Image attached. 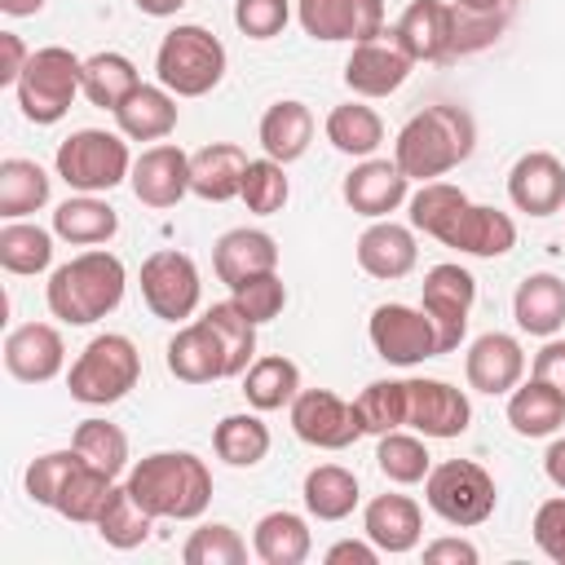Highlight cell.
Returning <instances> with one entry per match:
<instances>
[{
    "label": "cell",
    "mask_w": 565,
    "mask_h": 565,
    "mask_svg": "<svg viewBox=\"0 0 565 565\" xmlns=\"http://www.w3.org/2000/svg\"><path fill=\"white\" fill-rule=\"evenodd\" d=\"M79 84H84V97H88L93 106L115 110V106L141 84V75H137V66H132V57L106 49V53L84 57V75H79Z\"/></svg>",
    "instance_id": "obj_37"
},
{
    "label": "cell",
    "mask_w": 565,
    "mask_h": 565,
    "mask_svg": "<svg viewBox=\"0 0 565 565\" xmlns=\"http://www.w3.org/2000/svg\"><path fill=\"white\" fill-rule=\"evenodd\" d=\"M212 269H216V278L234 291L238 282L278 269V243H274V234H265V230H247V225H243V230H225V234L216 238V247H212Z\"/></svg>",
    "instance_id": "obj_24"
},
{
    "label": "cell",
    "mask_w": 565,
    "mask_h": 565,
    "mask_svg": "<svg viewBox=\"0 0 565 565\" xmlns=\"http://www.w3.org/2000/svg\"><path fill=\"white\" fill-rule=\"evenodd\" d=\"M168 371L181 380V384H212V380H230L225 371V353H221V340L216 331L199 318V322H185L172 340H168Z\"/></svg>",
    "instance_id": "obj_26"
},
{
    "label": "cell",
    "mask_w": 565,
    "mask_h": 565,
    "mask_svg": "<svg viewBox=\"0 0 565 565\" xmlns=\"http://www.w3.org/2000/svg\"><path fill=\"white\" fill-rule=\"evenodd\" d=\"M503 22L494 18H472L459 4L446 0H411L406 13L393 26V40L411 53V62H446L455 53L468 49L463 35H477V44H486Z\"/></svg>",
    "instance_id": "obj_4"
},
{
    "label": "cell",
    "mask_w": 565,
    "mask_h": 565,
    "mask_svg": "<svg viewBox=\"0 0 565 565\" xmlns=\"http://www.w3.org/2000/svg\"><path fill=\"white\" fill-rule=\"evenodd\" d=\"M110 115L128 141H163L177 128V93L163 84H137Z\"/></svg>",
    "instance_id": "obj_27"
},
{
    "label": "cell",
    "mask_w": 565,
    "mask_h": 565,
    "mask_svg": "<svg viewBox=\"0 0 565 565\" xmlns=\"http://www.w3.org/2000/svg\"><path fill=\"white\" fill-rule=\"evenodd\" d=\"M71 446L84 455V463L102 468L106 477H119L128 468V437L110 419H84V424H75Z\"/></svg>",
    "instance_id": "obj_45"
},
{
    "label": "cell",
    "mask_w": 565,
    "mask_h": 565,
    "mask_svg": "<svg viewBox=\"0 0 565 565\" xmlns=\"http://www.w3.org/2000/svg\"><path fill=\"white\" fill-rule=\"evenodd\" d=\"M322 128H327V141L340 154H353V159H371L380 150V141H384V119L371 106H362V102L335 106Z\"/></svg>",
    "instance_id": "obj_38"
},
{
    "label": "cell",
    "mask_w": 565,
    "mask_h": 565,
    "mask_svg": "<svg viewBox=\"0 0 565 565\" xmlns=\"http://www.w3.org/2000/svg\"><path fill=\"white\" fill-rule=\"evenodd\" d=\"M181 561H185V565H243V561H247V543L238 539L234 525L212 521V525H199V530L185 539Z\"/></svg>",
    "instance_id": "obj_49"
},
{
    "label": "cell",
    "mask_w": 565,
    "mask_h": 565,
    "mask_svg": "<svg viewBox=\"0 0 565 565\" xmlns=\"http://www.w3.org/2000/svg\"><path fill=\"white\" fill-rule=\"evenodd\" d=\"M362 530L366 539L388 552V556H402L411 547H419V534H424V512L411 494H375L362 512Z\"/></svg>",
    "instance_id": "obj_25"
},
{
    "label": "cell",
    "mask_w": 565,
    "mask_h": 565,
    "mask_svg": "<svg viewBox=\"0 0 565 565\" xmlns=\"http://www.w3.org/2000/svg\"><path fill=\"white\" fill-rule=\"evenodd\" d=\"M296 18L313 40H375L384 35V0H296Z\"/></svg>",
    "instance_id": "obj_14"
},
{
    "label": "cell",
    "mask_w": 565,
    "mask_h": 565,
    "mask_svg": "<svg viewBox=\"0 0 565 565\" xmlns=\"http://www.w3.org/2000/svg\"><path fill=\"white\" fill-rule=\"evenodd\" d=\"M57 177L79 190V194H102L115 190L119 181H128L132 172V154H128V137L124 132H106V128H75L57 154H53Z\"/></svg>",
    "instance_id": "obj_7"
},
{
    "label": "cell",
    "mask_w": 565,
    "mask_h": 565,
    "mask_svg": "<svg viewBox=\"0 0 565 565\" xmlns=\"http://www.w3.org/2000/svg\"><path fill=\"white\" fill-rule=\"evenodd\" d=\"M137 380H141L137 344L119 331H106L79 349V358L71 362V375H66V388L84 406H110V402L128 397L137 388Z\"/></svg>",
    "instance_id": "obj_6"
},
{
    "label": "cell",
    "mask_w": 565,
    "mask_h": 565,
    "mask_svg": "<svg viewBox=\"0 0 565 565\" xmlns=\"http://www.w3.org/2000/svg\"><path fill=\"white\" fill-rule=\"evenodd\" d=\"M287 163H278V159H247V172H243V190H238V199L247 203V212H256V216H274V212H282L287 207V199H291V181H287V172H282Z\"/></svg>",
    "instance_id": "obj_46"
},
{
    "label": "cell",
    "mask_w": 565,
    "mask_h": 565,
    "mask_svg": "<svg viewBox=\"0 0 565 565\" xmlns=\"http://www.w3.org/2000/svg\"><path fill=\"white\" fill-rule=\"evenodd\" d=\"M40 9H44V0H0V13H9V18H31Z\"/></svg>",
    "instance_id": "obj_61"
},
{
    "label": "cell",
    "mask_w": 565,
    "mask_h": 565,
    "mask_svg": "<svg viewBox=\"0 0 565 565\" xmlns=\"http://www.w3.org/2000/svg\"><path fill=\"white\" fill-rule=\"evenodd\" d=\"M0 265L9 274H44L53 265V230L31 221H4L0 225Z\"/></svg>",
    "instance_id": "obj_40"
},
{
    "label": "cell",
    "mask_w": 565,
    "mask_h": 565,
    "mask_svg": "<svg viewBox=\"0 0 565 565\" xmlns=\"http://www.w3.org/2000/svg\"><path fill=\"white\" fill-rule=\"evenodd\" d=\"M84 463V455L71 446V450H49V455H35L31 463H26V494L35 499V503H44V508H57V494H62V486L71 481V472Z\"/></svg>",
    "instance_id": "obj_50"
},
{
    "label": "cell",
    "mask_w": 565,
    "mask_h": 565,
    "mask_svg": "<svg viewBox=\"0 0 565 565\" xmlns=\"http://www.w3.org/2000/svg\"><path fill=\"white\" fill-rule=\"evenodd\" d=\"M203 322H207V327L216 331V340H221L230 380L243 375V371L256 362V322H252L234 300H216V305L203 313Z\"/></svg>",
    "instance_id": "obj_41"
},
{
    "label": "cell",
    "mask_w": 565,
    "mask_h": 565,
    "mask_svg": "<svg viewBox=\"0 0 565 565\" xmlns=\"http://www.w3.org/2000/svg\"><path fill=\"white\" fill-rule=\"evenodd\" d=\"M256 137H260V150H265L269 159L296 163V159L309 150V141H313V110H309L305 102H296V97H282V102H274V106L260 115Z\"/></svg>",
    "instance_id": "obj_30"
},
{
    "label": "cell",
    "mask_w": 565,
    "mask_h": 565,
    "mask_svg": "<svg viewBox=\"0 0 565 565\" xmlns=\"http://www.w3.org/2000/svg\"><path fill=\"white\" fill-rule=\"evenodd\" d=\"M212 450L230 468H256L269 455V428L260 415H225L212 428Z\"/></svg>",
    "instance_id": "obj_42"
},
{
    "label": "cell",
    "mask_w": 565,
    "mask_h": 565,
    "mask_svg": "<svg viewBox=\"0 0 565 565\" xmlns=\"http://www.w3.org/2000/svg\"><path fill=\"white\" fill-rule=\"evenodd\" d=\"M252 552H256L265 565H300V561H309V552H313V534H309L305 516L278 508V512H265V516L256 521Z\"/></svg>",
    "instance_id": "obj_32"
},
{
    "label": "cell",
    "mask_w": 565,
    "mask_h": 565,
    "mask_svg": "<svg viewBox=\"0 0 565 565\" xmlns=\"http://www.w3.org/2000/svg\"><path fill=\"white\" fill-rule=\"evenodd\" d=\"M344 203L358 212V216H371V221H384L388 212H397L406 199H411V177L393 163V159H362L344 185H340Z\"/></svg>",
    "instance_id": "obj_21"
},
{
    "label": "cell",
    "mask_w": 565,
    "mask_h": 565,
    "mask_svg": "<svg viewBox=\"0 0 565 565\" xmlns=\"http://www.w3.org/2000/svg\"><path fill=\"white\" fill-rule=\"evenodd\" d=\"M26 62H31V53H26L22 35L0 31V84H18L22 71H26Z\"/></svg>",
    "instance_id": "obj_55"
},
{
    "label": "cell",
    "mask_w": 565,
    "mask_h": 565,
    "mask_svg": "<svg viewBox=\"0 0 565 565\" xmlns=\"http://www.w3.org/2000/svg\"><path fill=\"white\" fill-rule=\"evenodd\" d=\"M4 366L22 384H49L66 366L62 331L49 322H22L4 335Z\"/></svg>",
    "instance_id": "obj_22"
},
{
    "label": "cell",
    "mask_w": 565,
    "mask_h": 565,
    "mask_svg": "<svg viewBox=\"0 0 565 565\" xmlns=\"http://www.w3.org/2000/svg\"><path fill=\"white\" fill-rule=\"evenodd\" d=\"M124 486L137 494V503L150 516L163 521H194L212 503V472L190 450H154L137 459Z\"/></svg>",
    "instance_id": "obj_3"
},
{
    "label": "cell",
    "mask_w": 565,
    "mask_h": 565,
    "mask_svg": "<svg viewBox=\"0 0 565 565\" xmlns=\"http://www.w3.org/2000/svg\"><path fill=\"white\" fill-rule=\"evenodd\" d=\"M327 561H331V565H349V561H353V565H375V561H380V547H375L371 539H366V543L344 539V543H331V547H327Z\"/></svg>",
    "instance_id": "obj_57"
},
{
    "label": "cell",
    "mask_w": 565,
    "mask_h": 565,
    "mask_svg": "<svg viewBox=\"0 0 565 565\" xmlns=\"http://www.w3.org/2000/svg\"><path fill=\"white\" fill-rule=\"evenodd\" d=\"M472 424L468 393L446 380H406V428L419 437H463Z\"/></svg>",
    "instance_id": "obj_15"
},
{
    "label": "cell",
    "mask_w": 565,
    "mask_h": 565,
    "mask_svg": "<svg viewBox=\"0 0 565 565\" xmlns=\"http://www.w3.org/2000/svg\"><path fill=\"white\" fill-rule=\"evenodd\" d=\"M132 4H137L141 13H150V18H172L185 0H132Z\"/></svg>",
    "instance_id": "obj_60"
},
{
    "label": "cell",
    "mask_w": 565,
    "mask_h": 565,
    "mask_svg": "<svg viewBox=\"0 0 565 565\" xmlns=\"http://www.w3.org/2000/svg\"><path fill=\"white\" fill-rule=\"evenodd\" d=\"M300 393V366L282 353H265L243 371V397L252 411H282Z\"/></svg>",
    "instance_id": "obj_34"
},
{
    "label": "cell",
    "mask_w": 565,
    "mask_h": 565,
    "mask_svg": "<svg viewBox=\"0 0 565 565\" xmlns=\"http://www.w3.org/2000/svg\"><path fill=\"white\" fill-rule=\"evenodd\" d=\"M53 194V177L35 163V159H4L0 163V216L4 221H22L31 212H40Z\"/></svg>",
    "instance_id": "obj_36"
},
{
    "label": "cell",
    "mask_w": 565,
    "mask_h": 565,
    "mask_svg": "<svg viewBox=\"0 0 565 565\" xmlns=\"http://www.w3.org/2000/svg\"><path fill=\"white\" fill-rule=\"evenodd\" d=\"M463 203H468V194H463L459 185H450V181H424V185L411 194V230L437 238Z\"/></svg>",
    "instance_id": "obj_48"
},
{
    "label": "cell",
    "mask_w": 565,
    "mask_h": 565,
    "mask_svg": "<svg viewBox=\"0 0 565 565\" xmlns=\"http://www.w3.org/2000/svg\"><path fill=\"white\" fill-rule=\"evenodd\" d=\"M110 490H115V477H106V472L93 468V463H79V468L71 472V481L62 486L53 512H62V516L75 521V525H97V516H102Z\"/></svg>",
    "instance_id": "obj_43"
},
{
    "label": "cell",
    "mask_w": 565,
    "mask_h": 565,
    "mask_svg": "<svg viewBox=\"0 0 565 565\" xmlns=\"http://www.w3.org/2000/svg\"><path fill=\"white\" fill-rule=\"evenodd\" d=\"M243 172H247V154L234 141H212L203 150L190 154V194L207 199V203H230L243 190Z\"/></svg>",
    "instance_id": "obj_28"
},
{
    "label": "cell",
    "mask_w": 565,
    "mask_h": 565,
    "mask_svg": "<svg viewBox=\"0 0 565 565\" xmlns=\"http://www.w3.org/2000/svg\"><path fill=\"white\" fill-rule=\"evenodd\" d=\"M477 146V124L463 106H424L419 115H411L393 141V163L411 177V181H437L450 168H459Z\"/></svg>",
    "instance_id": "obj_1"
},
{
    "label": "cell",
    "mask_w": 565,
    "mask_h": 565,
    "mask_svg": "<svg viewBox=\"0 0 565 565\" xmlns=\"http://www.w3.org/2000/svg\"><path fill=\"white\" fill-rule=\"evenodd\" d=\"M154 521L159 516H150L128 486H115L110 499H106V508H102V516H97V534H102V543H110L119 552H132V547H141L150 539Z\"/></svg>",
    "instance_id": "obj_39"
},
{
    "label": "cell",
    "mask_w": 565,
    "mask_h": 565,
    "mask_svg": "<svg viewBox=\"0 0 565 565\" xmlns=\"http://www.w3.org/2000/svg\"><path fill=\"white\" fill-rule=\"evenodd\" d=\"M419 260V247H415V230L411 225H397V221H371L358 238V265L362 274L380 278V282H397L415 269Z\"/></svg>",
    "instance_id": "obj_23"
},
{
    "label": "cell",
    "mask_w": 565,
    "mask_h": 565,
    "mask_svg": "<svg viewBox=\"0 0 565 565\" xmlns=\"http://www.w3.org/2000/svg\"><path fill=\"white\" fill-rule=\"evenodd\" d=\"M203 282H199V265L177 252V247H159L141 260V300L154 318L163 322H185L199 309Z\"/></svg>",
    "instance_id": "obj_10"
},
{
    "label": "cell",
    "mask_w": 565,
    "mask_h": 565,
    "mask_svg": "<svg viewBox=\"0 0 565 565\" xmlns=\"http://www.w3.org/2000/svg\"><path fill=\"white\" fill-rule=\"evenodd\" d=\"M291 433L313 450H344L366 428L353 402L335 397L331 388H300L291 402Z\"/></svg>",
    "instance_id": "obj_13"
},
{
    "label": "cell",
    "mask_w": 565,
    "mask_h": 565,
    "mask_svg": "<svg viewBox=\"0 0 565 565\" xmlns=\"http://www.w3.org/2000/svg\"><path fill=\"white\" fill-rule=\"evenodd\" d=\"M79 75H84V57H75L71 49H62V44L35 49L26 71H22V79L13 84L22 115L31 124H57L71 110L75 93H84Z\"/></svg>",
    "instance_id": "obj_8"
},
{
    "label": "cell",
    "mask_w": 565,
    "mask_h": 565,
    "mask_svg": "<svg viewBox=\"0 0 565 565\" xmlns=\"http://www.w3.org/2000/svg\"><path fill=\"white\" fill-rule=\"evenodd\" d=\"M512 318L525 335L552 340L565 327V278L556 274H530L512 296Z\"/></svg>",
    "instance_id": "obj_29"
},
{
    "label": "cell",
    "mask_w": 565,
    "mask_h": 565,
    "mask_svg": "<svg viewBox=\"0 0 565 565\" xmlns=\"http://www.w3.org/2000/svg\"><path fill=\"white\" fill-rule=\"evenodd\" d=\"M375 463H380V472H384L388 481H397V486H415V481H424V477L433 472V455H428L424 437L402 433V428L380 433Z\"/></svg>",
    "instance_id": "obj_44"
},
{
    "label": "cell",
    "mask_w": 565,
    "mask_h": 565,
    "mask_svg": "<svg viewBox=\"0 0 565 565\" xmlns=\"http://www.w3.org/2000/svg\"><path fill=\"white\" fill-rule=\"evenodd\" d=\"M424 499H428V508L446 525L472 530V525L490 521L499 490H494V477L481 463H472V459H446V463H433V472L424 477Z\"/></svg>",
    "instance_id": "obj_9"
},
{
    "label": "cell",
    "mask_w": 565,
    "mask_h": 565,
    "mask_svg": "<svg viewBox=\"0 0 565 565\" xmlns=\"http://www.w3.org/2000/svg\"><path fill=\"white\" fill-rule=\"evenodd\" d=\"M534 380L552 384L556 393H565V340H547L539 353H534Z\"/></svg>",
    "instance_id": "obj_54"
},
{
    "label": "cell",
    "mask_w": 565,
    "mask_h": 565,
    "mask_svg": "<svg viewBox=\"0 0 565 565\" xmlns=\"http://www.w3.org/2000/svg\"><path fill=\"white\" fill-rule=\"evenodd\" d=\"M463 375H468V388L477 393H512L525 375V349L516 335L508 331H486L468 344V358H463Z\"/></svg>",
    "instance_id": "obj_20"
},
{
    "label": "cell",
    "mask_w": 565,
    "mask_h": 565,
    "mask_svg": "<svg viewBox=\"0 0 565 565\" xmlns=\"http://www.w3.org/2000/svg\"><path fill=\"white\" fill-rule=\"evenodd\" d=\"M115 230H119V212L97 194H71L66 203L53 207V234L75 243V247L110 243Z\"/></svg>",
    "instance_id": "obj_31"
},
{
    "label": "cell",
    "mask_w": 565,
    "mask_h": 565,
    "mask_svg": "<svg viewBox=\"0 0 565 565\" xmlns=\"http://www.w3.org/2000/svg\"><path fill=\"white\" fill-rule=\"evenodd\" d=\"M508 199L525 216H552L565 207V163L552 150H530L508 172Z\"/></svg>",
    "instance_id": "obj_19"
},
{
    "label": "cell",
    "mask_w": 565,
    "mask_h": 565,
    "mask_svg": "<svg viewBox=\"0 0 565 565\" xmlns=\"http://www.w3.org/2000/svg\"><path fill=\"white\" fill-rule=\"evenodd\" d=\"M124 287H128L124 260L115 252H106V247H88V252L71 256L66 265H57L49 274L44 300H49L53 318H62L71 327H88V322H97V318L119 309Z\"/></svg>",
    "instance_id": "obj_2"
},
{
    "label": "cell",
    "mask_w": 565,
    "mask_h": 565,
    "mask_svg": "<svg viewBox=\"0 0 565 565\" xmlns=\"http://www.w3.org/2000/svg\"><path fill=\"white\" fill-rule=\"evenodd\" d=\"M291 18L287 0H234V26L247 40H274Z\"/></svg>",
    "instance_id": "obj_52"
},
{
    "label": "cell",
    "mask_w": 565,
    "mask_h": 565,
    "mask_svg": "<svg viewBox=\"0 0 565 565\" xmlns=\"http://www.w3.org/2000/svg\"><path fill=\"white\" fill-rule=\"evenodd\" d=\"M472 300H477V278L455 265V260H441L424 274L419 282V309L433 318L437 327V349L450 353L459 349V340L468 335V313H472Z\"/></svg>",
    "instance_id": "obj_11"
},
{
    "label": "cell",
    "mask_w": 565,
    "mask_h": 565,
    "mask_svg": "<svg viewBox=\"0 0 565 565\" xmlns=\"http://www.w3.org/2000/svg\"><path fill=\"white\" fill-rule=\"evenodd\" d=\"M358 415H362V428L366 433H393V428H406V380H375L358 393Z\"/></svg>",
    "instance_id": "obj_47"
},
{
    "label": "cell",
    "mask_w": 565,
    "mask_h": 565,
    "mask_svg": "<svg viewBox=\"0 0 565 565\" xmlns=\"http://www.w3.org/2000/svg\"><path fill=\"white\" fill-rule=\"evenodd\" d=\"M455 4H459L463 13H472V18H494V22H503L516 0H455Z\"/></svg>",
    "instance_id": "obj_58"
},
{
    "label": "cell",
    "mask_w": 565,
    "mask_h": 565,
    "mask_svg": "<svg viewBox=\"0 0 565 565\" xmlns=\"http://www.w3.org/2000/svg\"><path fill=\"white\" fill-rule=\"evenodd\" d=\"M300 494H305L309 516H318V521H344V516L358 508V499H362L358 477H353L349 468H340V463H318V468H309Z\"/></svg>",
    "instance_id": "obj_35"
},
{
    "label": "cell",
    "mask_w": 565,
    "mask_h": 565,
    "mask_svg": "<svg viewBox=\"0 0 565 565\" xmlns=\"http://www.w3.org/2000/svg\"><path fill=\"white\" fill-rule=\"evenodd\" d=\"M508 424L521 437H552L565 424V393L530 375V384H516L508 393Z\"/></svg>",
    "instance_id": "obj_33"
},
{
    "label": "cell",
    "mask_w": 565,
    "mask_h": 565,
    "mask_svg": "<svg viewBox=\"0 0 565 565\" xmlns=\"http://www.w3.org/2000/svg\"><path fill=\"white\" fill-rule=\"evenodd\" d=\"M534 543L543 547V556L565 565V494L539 503V512H534Z\"/></svg>",
    "instance_id": "obj_53"
},
{
    "label": "cell",
    "mask_w": 565,
    "mask_h": 565,
    "mask_svg": "<svg viewBox=\"0 0 565 565\" xmlns=\"http://www.w3.org/2000/svg\"><path fill=\"white\" fill-rule=\"evenodd\" d=\"M154 75L177 97H203L225 79V44L207 26L181 22L159 40Z\"/></svg>",
    "instance_id": "obj_5"
},
{
    "label": "cell",
    "mask_w": 565,
    "mask_h": 565,
    "mask_svg": "<svg viewBox=\"0 0 565 565\" xmlns=\"http://www.w3.org/2000/svg\"><path fill=\"white\" fill-rule=\"evenodd\" d=\"M411 66H415V62H411V53H406L397 40L375 35V40L353 44V53H349V62H344V84H349V93H358V97H388V93H397V88L406 84Z\"/></svg>",
    "instance_id": "obj_18"
},
{
    "label": "cell",
    "mask_w": 565,
    "mask_h": 565,
    "mask_svg": "<svg viewBox=\"0 0 565 565\" xmlns=\"http://www.w3.org/2000/svg\"><path fill=\"white\" fill-rule=\"evenodd\" d=\"M428 565H477V547L468 539H433L424 547Z\"/></svg>",
    "instance_id": "obj_56"
},
{
    "label": "cell",
    "mask_w": 565,
    "mask_h": 565,
    "mask_svg": "<svg viewBox=\"0 0 565 565\" xmlns=\"http://www.w3.org/2000/svg\"><path fill=\"white\" fill-rule=\"evenodd\" d=\"M543 472H547V481H552L556 490H565V437H556V441L547 446V455H543Z\"/></svg>",
    "instance_id": "obj_59"
},
{
    "label": "cell",
    "mask_w": 565,
    "mask_h": 565,
    "mask_svg": "<svg viewBox=\"0 0 565 565\" xmlns=\"http://www.w3.org/2000/svg\"><path fill=\"white\" fill-rule=\"evenodd\" d=\"M230 300H234V305H238V309L260 327V322H274V318L282 313V305H287V287H282L278 269H269V274H256V278L238 282Z\"/></svg>",
    "instance_id": "obj_51"
},
{
    "label": "cell",
    "mask_w": 565,
    "mask_h": 565,
    "mask_svg": "<svg viewBox=\"0 0 565 565\" xmlns=\"http://www.w3.org/2000/svg\"><path fill=\"white\" fill-rule=\"evenodd\" d=\"M366 335H371V349L393 362V366H419L428 358H437V327L424 309L415 305H375L371 309V322H366Z\"/></svg>",
    "instance_id": "obj_12"
},
{
    "label": "cell",
    "mask_w": 565,
    "mask_h": 565,
    "mask_svg": "<svg viewBox=\"0 0 565 565\" xmlns=\"http://www.w3.org/2000/svg\"><path fill=\"white\" fill-rule=\"evenodd\" d=\"M128 185L146 207H177L190 194V154L172 141H154L132 159Z\"/></svg>",
    "instance_id": "obj_16"
},
{
    "label": "cell",
    "mask_w": 565,
    "mask_h": 565,
    "mask_svg": "<svg viewBox=\"0 0 565 565\" xmlns=\"http://www.w3.org/2000/svg\"><path fill=\"white\" fill-rule=\"evenodd\" d=\"M441 247H455L463 256H481V260H494V256H508L516 247V221L499 207H481V203H463L450 225L437 234Z\"/></svg>",
    "instance_id": "obj_17"
}]
</instances>
